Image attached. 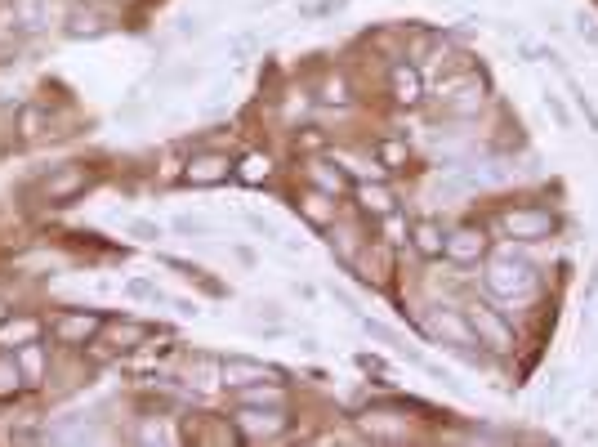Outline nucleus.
<instances>
[{"mask_svg": "<svg viewBox=\"0 0 598 447\" xmlns=\"http://www.w3.org/2000/svg\"><path fill=\"white\" fill-rule=\"evenodd\" d=\"M482 282H487V291L496 300H532L536 287H540V273L536 264H527L523 255H491L487 260V273H482Z\"/></svg>", "mask_w": 598, "mask_h": 447, "instance_id": "f257e3e1", "label": "nucleus"}, {"mask_svg": "<svg viewBox=\"0 0 598 447\" xmlns=\"http://www.w3.org/2000/svg\"><path fill=\"white\" fill-rule=\"evenodd\" d=\"M465 318H469V327H474L478 349H487V354H514V322H509L496 304L469 300Z\"/></svg>", "mask_w": 598, "mask_h": 447, "instance_id": "f03ea898", "label": "nucleus"}, {"mask_svg": "<svg viewBox=\"0 0 598 447\" xmlns=\"http://www.w3.org/2000/svg\"><path fill=\"white\" fill-rule=\"evenodd\" d=\"M558 228V215L549 206H514V211L500 215V233L509 242H545Z\"/></svg>", "mask_w": 598, "mask_h": 447, "instance_id": "7ed1b4c3", "label": "nucleus"}, {"mask_svg": "<svg viewBox=\"0 0 598 447\" xmlns=\"http://www.w3.org/2000/svg\"><path fill=\"white\" fill-rule=\"evenodd\" d=\"M286 407H255V403H241L233 412V430L250 443H268V439H282L286 434Z\"/></svg>", "mask_w": 598, "mask_h": 447, "instance_id": "20e7f679", "label": "nucleus"}, {"mask_svg": "<svg viewBox=\"0 0 598 447\" xmlns=\"http://www.w3.org/2000/svg\"><path fill=\"white\" fill-rule=\"evenodd\" d=\"M219 380H224V389H246V385H259V380H286L277 367H264L255 363V358H224L219 363Z\"/></svg>", "mask_w": 598, "mask_h": 447, "instance_id": "39448f33", "label": "nucleus"}, {"mask_svg": "<svg viewBox=\"0 0 598 447\" xmlns=\"http://www.w3.org/2000/svg\"><path fill=\"white\" fill-rule=\"evenodd\" d=\"M228 175H233V161H228V152H197V157L188 161V184L192 188L228 184Z\"/></svg>", "mask_w": 598, "mask_h": 447, "instance_id": "423d86ee", "label": "nucleus"}, {"mask_svg": "<svg viewBox=\"0 0 598 447\" xmlns=\"http://www.w3.org/2000/svg\"><path fill=\"white\" fill-rule=\"evenodd\" d=\"M447 260H456V264H478L482 255H487V233L474 224H460V228H451L447 233Z\"/></svg>", "mask_w": 598, "mask_h": 447, "instance_id": "0eeeda50", "label": "nucleus"}, {"mask_svg": "<svg viewBox=\"0 0 598 447\" xmlns=\"http://www.w3.org/2000/svg\"><path fill=\"white\" fill-rule=\"evenodd\" d=\"M433 331H438L442 340H447L451 349H460V354H465L469 345H478L474 340V327H469V318L465 313H456V309H433Z\"/></svg>", "mask_w": 598, "mask_h": 447, "instance_id": "6e6552de", "label": "nucleus"}, {"mask_svg": "<svg viewBox=\"0 0 598 447\" xmlns=\"http://www.w3.org/2000/svg\"><path fill=\"white\" fill-rule=\"evenodd\" d=\"M85 188H90V175H85V166H63L59 175L45 179V197H50L54 206H59V202H72V197H81Z\"/></svg>", "mask_w": 598, "mask_h": 447, "instance_id": "1a4fd4ad", "label": "nucleus"}, {"mask_svg": "<svg viewBox=\"0 0 598 447\" xmlns=\"http://www.w3.org/2000/svg\"><path fill=\"white\" fill-rule=\"evenodd\" d=\"M389 85H393V99H398L402 108H416L420 94H424V81H420V72L411 68V63H393Z\"/></svg>", "mask_w": 598, "mask_h": 447, "instance_id": "9d476101", "label": "nucleus"}, {"mask_svg": "<svg viewBox=\"0 0 598 447\" xmlns=\"http://www.w3.org/2000/svg\"><path fill=\"white\" fill-rule=\"evenodd\" d=\"M411 242H416V251L424 260H438L442 251H447V233H442L438 220H416L411 224Z\"/></svg>", "mask_w": 598, "mask_h": 447, "instance_id": "9b49d317", "label": "nucleus"}, {"mask_svg": "<svg viewBox=\"0 0 598 447\" xmlns=\"http://www.w3.org/2000/svg\"><path fill=\"white\" fill-rule=\"evenodd\" d=\"M299 211H304V220L313 228H331L335 224V197L322 193V188H313V193L299 197Z\"/></svg>", "mask_w": 598, "mask_h": 447, "instance_id": "f8f14e48", "label": "nucleus"}, {"mask_svg": "<svg viewBox=\"0 0 598 447\" xmlns=\"http://www.w3.org/2000/svg\"><path fill=\"white\" fill-rule=\"evenodd\" d=\"M308 179H313V188H322V193L331 197H344L349 193V175H344L340 166H331V161H313V170H308Z\"/></svg>", "mask_w": 598, "mask_h": 447, "instance_id": "ddd939ff", "label": "nucleus"}, {"mask_svg": "<svg viewBox=\"0 0 598 447\" xmlns=\"http://www.w3.org/2000/svg\"><path fill=\"white\" fill-rule=\"evenodd\" d=\"M442 108H447V117H474L482 108V81H469V85H460V90H451Z\"/></svg>", "mask_w": 598, "mask_h": 447, "instance_id": "4468645a", "label": "nucleus"}, {"mask_svg": "<svg viewBox=\"0 0 598 447\" xmlns=\"http://www.w3.org/2000/svg\"><path fill=\"white\" fill-rule=\"evenodd\" d=\"M358 202H362L366 215H375V220H384V215L398 211V197H393L389 188H380V184H362L358 188Z\"/></svg>", "mask_w": 598, "mask_h": 447, "instance_id": "2eb2a0df", "label": "nucleus"}, {"mask_svg": "<svg viewBox=\"0 0 598 447\" xmlns=\"http://www.w3.org/2000/svg\"><path fill=\"white\" fill-rule=\"evenodd\" d=\"M54 331H59V340H72L76 345V340H90L94 331H103V318L99 313H76V318H63Z\"/></svg>", "mask_w": 598, "mask_h": 447, "instance_id": "dca6fc26", "label": "nucleus"}, {"mask_svg": "<svg viewBox=\"0 0 598 447\" xmlns=\"http://www.w3.org/2000/svg\"><path fill=\"white\" fill-rule=\"evenodd\" d=\"M45 18H50L45 0H14V23L23 27V32H41Z\"/></svg>", "mask_w": 598, "mask_h": 447, "instance_id": "f3484780", "label": "nucleus"}, {"mask_svg": "<svg viewBox=\"0 0 598 447\" xmlns=\"http://www.w3.org/2000/svg\"><path fill=\"white\" fill-rule=\"evenodd\" d=\"M233 170H237V179H241V184H264V179L273 175V161H268L264 152H250V157H241Z\"/></svg>", "mask_w": 598, "mask_h": 447, "instance_id": "a211bd4d", "label": "nucleus"}, {"mask_svg": "<svg viewBox=\"0 0 598 447\" xmlns=\"http://www.w3.org/2000/svg\"><path fill=\"white\" fill-rule=\"evenodd\" d=\"M41 336V322H32V318H23V322H5L0 327V345H32V340Z\"/></svg>", "mask_w": 598, "mask_h": 447, "instance_id": "6ab92c4d", "label": "nucleus"}, {"mask_svg": "<svg viewBox=\"0 0 598 447\" xmlns=\"http://www.w3.org/2000/svg\"><path fill=\"white\" fill-rule=\"evenodd\" d=\"M375 157H380L384 170H402L411 161V152H407V144H398V139H380V144H375Z\"/></svg>", "mask_w": 598, "mask_h": 447, "instance_id": "aec40b11", "label": "nucleus"}, {"mask_svg": "<svg viewBox=\"0 0 598 447\" xmlns=\"http://www.w3.org/2000/svg\"><path fill=\"white\" fill-rule=\"evenodd\" d=\"M103 331H108L112 349H134V345H143V336H148V331L134 327V322H112V327H103Z\"/></svg>", "mask_w": 598, "mask_h": 447, "instance_id": "412c9836", "label": "nucleus"}, {"mask_svg": "<svg viewBox=\"0 0 598 447\" xmlns=\"http://www.w3.org/2000/svg\"><path fill=\"white\" fill-rule=\"evenodd\" d=\"M125 296L143 300V304H170V296H161L157 282H148V278H130V282H125Z\"/></svg>", "mask_w": 598, "mask_h": 447, "instance_id": "4be33fe9", "label": "nucleus"}, {"mask_svg": "<svg viewBox=\"0 0 598 447\" xmlns=\"http://www.w3.org/2000/svg\"><path fill=\"white\" fill-rule=\"evenodd\" d=\"M358 322H362V331H366L371 340H380V345H389V349H402V336H398L393 327H384V322H371V318H358Z\"/></svg>", "mask_w": 598, "mask_h": 447, "instance_id": "5701e85b", "label": "nucleus"}, {"mask_svg": "<svg viewBox=\"0 0 598 447\" xmlns=\"http://www.w3.org/2000/svg\"><path fill=\"white\" fill-rule=\"evenodd\" d=\"M23 385V372H18V363L9 354H0V394H14V389Z\"/></svg>", "mask_w": 598, "mask_h": 447, "instance_id": "b1692460", "label": "nucleus"}, {"mask_svg": "<svg viewBox=\"0 0 598 447\" xmlns=\"http://www.w3.org/2000/svg\"><path fill=\"white\" fill-rule=\"evenodd\" d=\"M545 112L558 121V130H572V112H567V103L558 99L554 90H545Z\"/></svg>", "mask_w": 598, "mask_h": 447, "instance_id": "393cba45", "label": "nucleus"}, {"mask_svg": "<svg viewBox=\"0 0 598 447\" xmlns=\"http://www.w3.org/2000/svg\"><path fill=\"white\" fill-rule=\"evenodd\" d=\"M322 103H349V85H344V76H326L322 81Z\"/></svg>", "mask_w": 598, "mask_h": 447, "instance_id": "a878e982", "label": "nucleus"}, {"mask_svg": "<svg viewBox=\"0 0 598 447\" xmlns=\"http://www.w3.org/2000/svg\"><path fill=\"white\" fill-rule=\"evenodd\" d=\"M572 27H576V36H581L585 45H598V18L594 14H585V9H581V14L572 18Z\"/></svg>", "mask_w": 598, "mask_h": 447, "instance_id": "bb28decb", "label": "nucleus"}, {"mask_svg": "<svg viewBox=\"0 0 598 447\" xmlns=\"http://www.w3.org/2000/svg\"><path fill=\"white\" fill-rule=\"evenodd\" d=\"M246 228L255 237H268V242H282V228H277L273 220H264V215H246Z\"/></svg>", "mask_w": 598, "mask_h": 447, "instance_id": "cd10ccee", "label": "nucleus"}, {"mask_svg": "<svg viewBox=\"0 0 598 447\" xmlns=\"http://www.w3.org/2000/svg\"><path fill=\"white\" fill-rule=\"evenodd\" d=\"M567 90H572V99H576V108L585 112V121H590V130H598V112H594V103H590V94L581 90V85L572 81V76H567Z\"/></svg>", "mask_w": 598, "mask_h": 447, "instance_id": "c85d7f7f", "label": "nucleus"}, {"mask_svg": "<svg viewBox=\"0 0 598 447\" xmlns=\"http://www.w3.org/2000/svg\"><path fill=\"white\" fill-rule=\"evenodd\" d=\"M259 50V41H255V32H241V36H233V45H228V54H233L237 63H246L250 54Z\"/></svg>", "mask_w": 598, "mask_h": 447, "instance_id": "c756f323", "label": "nucleus"}, {"mask_svg": "<svg viewBox=\"0 0 598 447\" xmlns=\"http://www.w3.org/2000/svg\"><path fill=\"white\" fill-rule=\"evenodd\" d=\"M125 228H130V237H139V242H161V224H152V220H130Z\"/></svg>", "mask_w": 598, "mask_h": 447, "instance_id": "7c9ffc66", "label": "nucleus"}, {"mask_svg": "<svg viewBox=\"0 0 598 447\" xmlns=\"http://www.w3.org/2000/svg\"><path fill=\"white\" fill-rule=\"evenodd\" d=\"M175 233H183V237H206L210 224H206V220H192V215H179V220H175Z\"/></svg>", "mask_w": 598, "mask_h": 447, "instance_id": "2f4dec72", "label": "nucleus"}, {"mask_svg": "<svg viewBox=\"0 0 598 447\" xmlns=\"http://www.w3.org/2000/svg\"><path fill=\"white\" fill-rule=\"evenodd\" d=\"M36 349H41L36 340H32V345H23V372H27V376L41 372V354H36Z\"/></svg>", "mask_w": 598, "mask_h": 447, "instance_id": "473e14b6", "label": "nucleus"}, {"mask_svg": "<svg viewBox=\"0 0 598 447\" xmlns=\"http://www.w3.org/2000/svg\"><path fill=\"white\" fill-rule=\"evenodd\" d=\"M340 9H349V0H317V5L308 9V14L322 18V14H340Z\"/></svg>", "mask_w": 598, "mask_h": 447, "instance_id": "72a5a7b5", "label": "nucleus"}, {"mask_svg": "<svg viewBox=\"0 0 598 447\" xmlns=\"http://www.w3.org/2000/svg\"><path fill=\"white\" fill-rule=\"evenodd\" d=\"M259 313H264L268 322H277V318H282V309H277V304H259Z\"/></svg>", "mask_w": 598, "mask_h": 447, "instance_id": "f704fd0d", "label": "nucleus"}, {"mask_svg": "<svg viewBox=\"0 0 598 447\" xmlns=\"http://www.w3.org/2000/svg\"><path fill=\"white\" fill-rule=\"evenodd\" d=\"M594 5H598V0H594Z\"/></svg>", "mask_w": 598, "mask_h": 447, "instance_id": "c9c22d12", "label": "nucleus"}]
</instances>
